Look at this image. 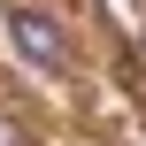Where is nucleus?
I'll list each match as a JSON object with an SVG mask.
<instances>
[{"instance_id":"obj_1","label":"nucleus","mask_w":146,"mask_h":146,"mask_svg":"<svg viewBox=\"0 0 146 146\" xmlns=\"http://www.w3.org/2000/svg\"><path fill=\"white\" fill-rule=\"evenodd\" d=\"M8 38H15V54L31 69H62L69 62V31L54 15H38V8H8Z\"/></svg>"},{"instance_id":"obj_2","label":"nucleus","mask_w":146,"mask_h":146,"mask_svg":"<svg viewBox=\"0 0 146 146\" xmlns=\"http://www.w3.org/2000/svg\"><path fill=\"white\" fill-rule=\"evenodd\" d=\"M0 146H31V131H23L15 115H0Z\"/></svg>"}]
</instances>
